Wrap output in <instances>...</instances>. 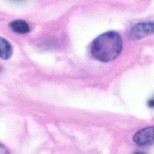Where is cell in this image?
I'll list each match as a JSON object with an SVG mask.
<instances>
[{
  "instance_id": "cell-2",
  "label": "cell",
  "mask_w": 154,
  "mask_h": 154,
  "mask_svg": "<svg viewBox=\"0 0 154 154\" xmlns=\"http://www.w3.org/2000/svg\"><path fill=\"white\" fill-rule=\"evenodd\" d=\"M153 31V24L152 22H142L134 25L128 32L129 37L136 40L143 38Z\"/></svg>"
},
{
  "instance_id": "cell-1",
  "label": "cell",
  "mask_w": 154,
  "mask_h": 154,
  "mask_svg": "<svg viewBox=\"0 0 154 154\" xmlns=\"http://www.w3.org/2000/svg\"><path fill=\"white\" fill-rule=\"evenodd\" d=\"M122 49V39L116 31H108L96 37L92 42L91 52L93 57L102 62L114 60Z\"/></svg>"
},
{
  "instance_id": "cell-4",
  "label": "cell",
  "mask_w": 154,
  "mask_h": 154,
  "mask_svg": "<svg viewBox=\"0 0 154 154\" xmlns=\"http://www.w3.org/2000/svg\"><path fill=\"white\" fill-rule=\"evenodd\" d=\"M10 26L14 32L18 34H26L30 31L28 23L20 19L13 20L10 23Z\"/></svg>"
},
{
  "instance_id": "cell-3",
  "label": "cell",
  "mask_w": 154,
  "mask_h": 154,
  "mask_svg": "<svg viewBox=\"0 0 154 154\" xmlns=\"http://www.w3.org/2000/svg\"><path fill=\"white\" fill-rule=\"evenodd\" d=\"M134 142L139 146H144L152 144L153 143V128L149 126L138 131L134 135Z\"/></svg>"
},
{
  "instance_id": "cell-5",
  "label": "cell",
  "mask_w": 154,
  "mask_h": 154,
  "mask_svg": "<svg viewBox=\"0 0 154 154\" xmlns=\"http://www.w3.org/2000/svg\"><path fill=\"white\" fill-rule=\"evenodd\" d=\"M12 46L10 43L2 37L1 38V53L0 56L2 59H8L12 54Z\"/></svg>"
}]
</instances>
